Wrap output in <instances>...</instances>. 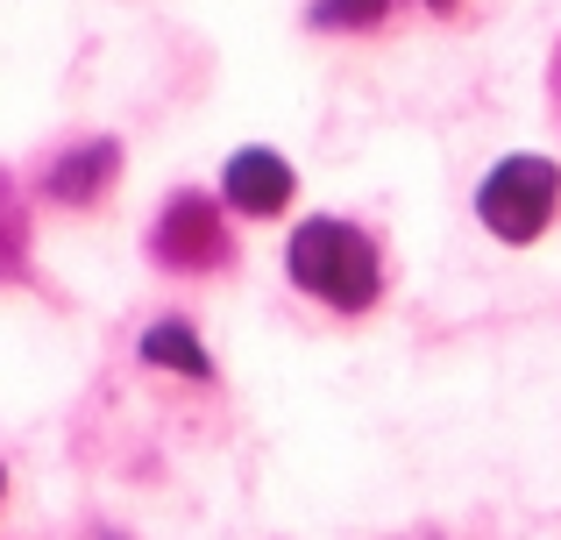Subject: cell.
<instances>
[{"label":"cell","instance_id":"6","mask_svg":"<svg viewBox=\"0 0 561 540\" xmlns=\"http://www.w3.org/2000/svg\"><path fill=\"white\" fill-rule=\"evenodd\" d=\"M136 356H142V370L185 377V384H214V356H206L199 328H192V320H179V313L150 320V328H142V342H136Z\"/></svg>","mask_w":561,"mask_h":540},{"label":"cell","instance_id":"4","mask_svg":"<svg viewBox=\"0 0 561 540\" xmlns=\"http://www.w3.org/2000/svg\"><path fill=\"white\" fill-rule=\"evenodd\" d=\"M122 142L114 136H79V142H65L57 157H43V171H36V193L50 199V207H65V214H93L100 199L122 185Z\"/></svg>","mask_w":561,"mask_h":540},{"label":"cell","instance_id":"11","mask_svg":"<svg viewBox=\"0 0 561 540\" xmlns=\"http://www.w3.org/2000/svg\"><path fill=\"white\" fill-rule=\"evenodd\" d=\"M0 498H8V462H0Z\"/></svg>","mask_w":561,"mask_h":540},{"label":"cell","instance_id":"7","mask_svg":"<svg viewBox=\"0 0 561 540\" xmlns=\"http://www.w3.org/2000/svg\"><path fill=\"white\" fill-rule=\"evenodd\" d=\"M28 250H36V235H28L22 179L0 164V285H22V277H28Z\"/></svg>","mask_w":561,"mask_h":540},{"label":"cell","instance_id":"9","mask_svg":"<svg viewBox=\"0 0 561 540\" xmlns=\"http://www.w3.org/2000/svg\"><path fill=\"white\" fill-rule=\"evenodd\" d=\"M548 107H554V122H561V43H554V57H548Z\"/></svg>","mask_w":561,"mask_h":540},{"label":"cell","instance_id":"1","mask_svg":"<svg viewBox=\"0 0 561 540\" xmlns=\"http://www.w3.org/2000/svg\"><path fill=\"white\" fill-rule=\"evenodd\" d=\"M285 277L306 291L313 306L356 320L383 299V256L370 242V228L342 221V214H306L285 235Z\"/></svg>","mask_w":561,"mask_h":540},{"label":"cell","instance_id":"2","mask_svg":"<svg viewBox=\"0 0 561 540\" xmlns=\"http://www.w3.org/2000/svg\"><path fill=\"white\" fill-rule=\"evenodd\" d=\"M554 214H561V164H554V157L519 150V157H497V164L483 171L477 221H483L491 242H505V250H534V242L554 228Z\"/></svg>","mask_w":561,"mask_h":540},{"label":"cell","instance_id":"8","mask_svg":"<svg viewBox=\"0 0 561 540\" xmlns=\"http://www.w3.org/2000/svg\"><path fill=\"white\" fill-rule=\"evenodd\" d=\"M398 14V0H306V28L320 36H377Z\"/></svg>","mask_w":561,"mask_h":540},{"label":"cell","instance_id":"12","mask_svg":"<svg viewBox=\"0 0 561 540\" xmlns=\"http://www.w3.org/2000/svg\"><path fill=\"white\" fill-rule=\"evenodd\" d=\"M405 540H440V533H405Z\"/></svg>","mask_w":561,"mask_h":540},{"label":"cell","instance_id":"5","mask_svg":"<svg viewBox=\"0 0 561 540\" xmlns=\"http://www.w3.org/2000/svg\"><path fill=\"white\" fill-rule=\"evenodd\" d=\"M220 199H228L234 214H249V221H277V214L299 199V171L277 150L249 142V150H234L228 164H220Z\"/></svg>","mask_w":561,"mask_h":540},{"label":"cell","instance_id":"10","mask_svg":"<svg viewBox=\"0 0 561 540\" xmlns=\"http://www.w3.org/2000/svg\"><path fill=\"white\" fill-rule=\"evenodd\" d=\"M426 14H434V22H455V14H462V0H420Z\"/></svg>","mask_w":561,"mask_h":540},{"label":"cell","instance_id":"3","mask_svg":"<svg viewBox=\"0 0 561 540\" xmlns=\"http://www.w3.org/2000/svg\"><path fill=\"white\" fill-rule=\"evenodd\" d=\"M142 250H150V264H164V271H179V277H214V271H228V264H234L228 207H220L214 193H199V185H179V193L157 207Z\"/></svg>","mask_w":561,"mask_h":540}]
</instances>
